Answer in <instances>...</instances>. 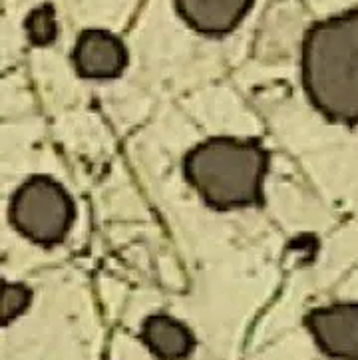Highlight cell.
Segmentation results:
<instances>
[{
  "instance_id": "1",
  "label": "cell",
  "mask_w": 358,
  "mask_h": 360,
  "mask_svg": "<svg viewBox=\"0 0 358 360\" xmlns=\"http://www.w3.org/2000/svg\"><path fill=\"white\" fill-rule=\"evenodd\" d=\"M300 76L314 110L336 124L358 126V8L309 26Z\"/></svg>"
},
{
  "instance_id": "2",
  "label": "cell",
  "mask_w": 358,
  "mask_h": 360,
  "mask_svg": "<svg viewBox=\"0 0 358 360\" xmlns=\"http://www.w3.org/2000/svg\"><path fill=\"white\" fill-rule=\"evenodd\" d=\"M267 169L269 153L257 140L211 138L184 160L185 179L215 210L259 205Z\"/></svg>"
},
{
  "instance_id": "3",
  "label": "cell",
  "mask_w": 358,
  "mask_h": 360,
  "mask_svg": "<svg viewBox=\"0 0 358 360\" xmlns=\"http://www.w3.org/2000/svg\"><path fill=\"white\" fill-rule=\"evenodd\" d=\"M11 221L28 241L54 247L66 239L72 227L74 201L56 179L34 175L12 195Z\"/></svg>"
},
{
  "instance_id": "4",
  "label": "cell",
  "mask_w": 358,
  "mask_h": 360,
  "mask_svg": "<svg viewBox=\"0 0 358 360\" xmlns=\"http://www.w3.org/2000/svg\"><path fill=\"white\" fill-rule=\"evenodd\" d=\"M317 347L335 360H358V302H335L307 314Z\"/></svg>"
},
{
  "instance_id": "5",
  "label": "cell",
  "mask_w": 358,
  "mask_h": 360,
  "mask_svg": "<svg viewBox=\"0 0 358 360\" xmlns=\"http://www.w3.org/2000/svg\"><path fill=\"white\" fill-rule=\"evenodd\" d=\"M72 60L86 80H114L127 66V48L110 30L90 28L78 36Z\"/></svg>"
},
{
  "instance_id": "6",
  "label": "cell",
  "mask_w": 358,
  "mask_h": 360,
  "mask_svg": "<svg viewBox=\"0 0 358 360\" xmlns=\"http://www.w3.org/2000/svg\"><path fill=\"white\" fill-rule=\"evenodd\" d=\"M175 11L199 34L233 32L251 11L253 0H174Z\"/></svg>"
},
{
  "instance_id": "7",
  "label": "cell",
  "mask_w": 358,
  "mask_h": 360,
  "mask_svg": "<svg viewBox=\"0 0 358 360\" xmlns=\"http://www.w3.org/2000/svg\"><path fill=\"white\" fill-rule=\"evenodd\" d=\"M141 340L160 360H185L196 349V337L170 314H151L141 325Z\"/></svg>"
},
{
  "instance_id": "8",
  "label": "cell",
  "mask_w": 358,
  "mask_h": 360,
  "mask_svg": "<svg viewBox=\"0 0 358 360\" xmlns=\"http://www.w3.org/2000/svg\"><path fill=\"white\" fill-rule=\"evenodd\" d=\"M24 30L34 46H48L56 40V16L52 4H42L30 12L24 20Z\"/></svg>"
},
{
  "instance_id": "9",
  "label": "cell",
  "mask_w": 358,
  "mask_h": 360,
  "mask_svg": "<svg viewBox=\"0 0 358 360\" xmlns=\"http://www.w3.org/2000/svg\"><path fill=\"white\" fill-rule=\"evenodd\" d=\"M32 301V290L20 283H2V292H0V316L2 325L14 321L20 313L28 309Z\"/></svg>"
}]
</instances>
